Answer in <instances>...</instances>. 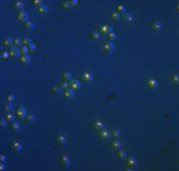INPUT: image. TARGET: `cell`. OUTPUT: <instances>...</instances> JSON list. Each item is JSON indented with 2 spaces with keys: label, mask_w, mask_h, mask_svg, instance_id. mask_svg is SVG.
<instances>
[{
  "label": "cell",
  "mask_w": 179,
  "mask_h": 171,
  "mask_svg": "<svg viewBox=\"0 0 179 171\" xmlns=\"http://www.w3.org/2000/svg\"><path fill=\"white\" fill-rule=\"evenodd\" d=\"M26 116H27V111H26V109L22 107V106H19L18 108L16 109V112H15V117H16V119L19 120V121H21V120H24V119H25Z\"/></svg>",
  "instance_id": "6da1fadb"
},
{
  "label": "cell",
  "mask_w": 179,
  "mask_h": 171,
  "mask_svg": "<svg viewBox=\"0 0 179 171\" xmlns=\"http://www.w3.org/2000/svg\"><path fill=\"white\" fill-rule=\"evenodd\" d=\"M112 31H113V28L110 27V26H107V25H103V26L99 27V28H98V32L100 34H103V35L110 34Z\"/></svg>",
  "instance_id": "7a4b0ae2"
},
{
  "label": "cell",
  "mask_w": 179,
  "mask_h": 171,
  "mask_svg": "<svg viewBox=\"0 0 179 171\" xmlns=\"http://www.w3.org/2000/svg\"><path fill=\"white\" fill-rule=\"evenodd\" d=\"M69 88L72 89V91L73 90H78L80 88V83L77 80H75V79H72L69 82Z\"/></svg>",
  "instance_id": "3957f363"
},
{
  "label": "cell",
  "mask_w": 179,
  "mask_h": 171,
  "mask_svg": "<svg viewBox=\"0 0 179 171\" xmlns=\"http://www.w3.org/2000/svg\"><path fill=\"white\" fill-rule=\"evenodd\" d=\"M17 19H18L19 22L25 24L26 22H28V20H29V16H28V14H26L25 12H18V14H17Z\"/></svg>",
  "instance_id": "277c9868"
},
{
  "label": "cell",
  "mask_w": 179,
  "mask_h": 171,
  "mask_svg": "<svg viewBox=\"0 0 179 171\" xmlns=\"http://www.w3.org/2000/svg\"><path fill=\"white\" fill-rule=\"evenodd\" d=\"M80 80L85 84H90L93 81V76L90 73H83L80 75Z\"/></svg>",
  "instance_id": "5b68a950"
},
{
  "label": "cell",
  "mask_w": 179,
  "mask_h": 171,
  "mask_svg": "<svg viewBox=\"0 0 179 171\" xmlns=\"http://www.w3.org/2000/svg\"><path fill=\"white\" fill-rule=\"evenodd\" d=\"M97 137L100 140H108V139L111 138V133L109 131H107V130H102L101 129V131H99L97 133Z\"/></svg>",
  "instance_id": "8992f818"
},
{
  "label": "cell",
  "mask_w": 179,
  "mask_h": 171,
  "mask_svg": "<svg viewBox=\"0 0 179 171\" xmlns=\"http://www.w3.org/2000/svg\"><path fill=\"white\" fill-rule=\"evenodd\" d=\"M60 164L63 168H68L70 166V160L66 155H62L60 157Z\"/></svg>",
  "instance_id": "52a82bcc"
},
{
  "label": "cell",
  "mask_w": 179,
  "mask_h": 171,
  "mask_svg": "<svg viewBox=\"0 0 179 171\" xmlns=\"http://www.w3.org/2000/svg\"><path fill=\"white\" fill-rule=\"evenodd\" d=\"M20 55V50H18L16 47H14V48H11L10 49V56L14 59H17Z\"/></svg>",
  "instance_id": "ba28073f"
},
{
  "label": "cell",
  "mask_w": 179,
  "mask_h": 171,
  "mask_svg": "<svg viewBox=\"0 0 179 171\" xmlns=\"http://www.w3.org/2000/svg\"><path fill=\"white\" fill-rule=\"evenodd\" d=\"M19 60H20V63H21L22 66H25V67L29 66L30 62H31V58L27 54H22L20 58H19Z\"/></svg>",
  "instance_id": "9c48e42d"
},
{
  "label": "cell",
  "mask_w": 179,
  "mask_h": 171,
  "mask_svg": "<svg viewBox=\"0 0 179 171\" xmlns=\"http://www.w3.org/2000/svg\"><path fill=\"white\" fill-rule=\"evenodd\" d=\"M147 86L150 89H155L158 86V82L154 79H148L147 80Z\"/></svg>",
  "instance_id": "30bf717a"
},
{
  "label": "cell",
  "mask_w": 179,
  "mask_h": 171,
  "mask_svg": "<svg viewBox=\"0 0 179 171\" xmlns=\"http://www.w3.org/2000/svg\"><path fill=\"white\" fill-rule=\"evenodd\" d=\"M125 163L126 164L130 166V167H135L136 165H137V163H136L135 159L134 158H132V157H128V158H126L125 159Z\"/></svg>",
  "instance_id": "8fae6325"
},
{
  "label": "cell",
  "mask_w": 179,
  "mask_h": 171,
  "mask_svg": "<svg viewBox=\"0 0 179 171\" xmlns=\"http://www.w3.org/2000/svg\"><path fill=\"white\" fill-rule=\"evenodd\" d=\"M10 148L14 152H18L21 150V144L17 142H13L10 144Z\"/></svg>",
  "instance_id": "7c38bea8"
},
{
  "label": "cell",
  "mask_w": 179,
  "mask_h": 171,
  "mask_svg": "<svg viewBox=\"0 0 179 171\" xmlns=\"http://www.w3.org/2000/svg\"><path fill=\"white\" fill-rule=\"evenodd\" d=\"M12 7H13V9L15 10V11L22 12V10H23V8H24V4L22 3L21 1H15V2H14V4L12 5Z\"/></svg>",
  "instance_id": "4fadbf2b"
},
{
  "label": "cell",
  "mask_w": 179,
  "mask_h": 171,
  "mask_svg": "<svg viewBox=\"0 0 179 171\" xmlns=\"http://www.w3.org/2000/svg\"><path fill=\"white\" fill-rule=\"evenodd\" d=\"M91 128L93 129V130H101L102 128H103V124L101 123V122H93L91 124Z\"/></svg>",
  "instance_id": "5bb4252c"
},
{
  "label": "cell",
  "mask_w": 179,
  "mask_h": 171,
  "mask_svg": "<svg viewBox=\"0 0 179 171\" xmlns=\"http://www.w3.org/2000/svg\"><path fill=\"white\" fill-rule=\"evenodd\" d=\"M150 28L152 31H158V30L161 29L162 25H161V23H159V22H152V23L150 24Z\"/></svg>",
  "instance_id": "9a60e30c"
},
{
  "label": "cell",
  "mask_w": 179,
  "mask_h": 171,
  "mask_svg": "<svg viewBox=\"0 0 179 171\" xmlns=\"http://www.w3.org/2000/svg\"><path fill=\"white\" fill-rule=\"evenodd\" d=\"M12 109H13V105H12L11 102H6V103H4V105H3V111H4L5 113L6 114L10 113V112L12 111Z\"/></svg>",
  "instance_id": "2e32d148"
},
{
  "label": "cell",
  "mask_w": 179,
  "mask_h": 171,
  "mask_svg": "<svg viewBox=\"0 0 179 171\" xmlns=\"http://www.w3.org/2000/svg\"><path fill=\"white\" fill-rule=\"evenodd\" d=\"M103 50L106 53H111L113 50H114V45L111 42H107L105 43L104 47H103Z\"/></svg>",
  "instance_id": "e0dca14e"
},
{
  "label": "cell",
  "mask_w": 179,
  "mask_h": 171,
  "mask_svg": "<svg viewBox=\"0 0 179 171\" xmlns=\"http://www.w3.org/2000/svg\"><path fill=\"white\" fill-rule=\"evenodd\" d=\"M55 142H56V144L59 145V146H65V144H66V139H65L63 136H57L55 138Z\"/></svg>",
  "instance_id": "ac0fdd59"
},
{
  "label": "cell",
  "mask_w": 179,
  "mask_h": 171,
  "mask_svg": "<svg viewBox=\"0 0 179 171\" xmlns=\"http://www.w3.org/2000/svg\"><path fill=\"white\" fill-rule=\"evenodd\" d=\"M121 19L124 22H127V23H130V22L132 21V17H131V15H130V14H128V13H124V14H122Z\"/></svg>",
  "instance_id": "d6986e66"
},
{
  "label": "cell",
  "mask_w": 179,
  "mask_h": 171,
  "mask_svg": "<svg viewBox=\"0 0 179 171\" xmlns=\"http://www.w3.org/2000/svg\"><path fill=\"white\" fill-rule=\"evenodd\" d=\"M110 146H111L112 149H118L121 146V142L119 141H117V140H114V141H113L110 143Z\"/></svg>",
  "instance_id": "ffe728a7"
},
{
  "label": "cell",
  "mask_w": 179,
  "mask_h": 171,
  "mask_svg": "<svg viewBox=\"0 0 179 171\" xmlns=\"http://www.w3.org/2000/svg\"><path fill=\"white\" fill-rule=\"evenodd\" d=\"M64 98L67 100H72L73 98V91L72 89H67L64 92Z\"/></svg>",
  "instance_id": "44dd1931"
},
{
  "label": "cell",
  "mask_w": 179,
  "mask_h": 171,
  "mask_svg": "<svg viewBox=\"0 0 179 171\" xmlns=\"http://www.w3.org/2000/svg\"><path fill=\"white\" fill-rule=\"evenodd\" d=\"M10 129L13 131V132H17L19 130V125L16 123V122H13L10 124Z\"/></svg>",
  "instance_id": "7402d4cb"
},
{
  "label": "cell",
  "mask_w": 179,
  "mask_h": 171,
  "mask_svg": "<svg viewBox=\"0 0 179 171\" xmlns=\"http://www.w3.org/2000/svg\"><path fill=\"white\" fill-rule=\"evenodd\" d=\"M60 6H61V8H63L64 10H67V11H69V10L72 9V6L70 4V1H62L61 4H60Z\"/></svg>",
  "instance_id": "603a6c76"
},
{
  "label": "cell",
  "mask_w": 179,
  "mask_h": 171,
  "mask_svg": "<svg viewBox=\"0 0 179 171\" xmlns=\"http://www.w3.org/2000/svg\"><path fill=\"white\" fill-rule=\"evenodd\" d=\"M116 157H117L119 160H125V159L127 158V154H126V152H125V151H123V150H119V151L116 153Z\"/></svg>",
  "instance_id": "cb8c5ba5"
},
{
  "label": "cell",
  "mask_w": 179,
  "mask_h": 171,
  "mask_svg": "<svg viewBox=\"0 0 179 171\" xmlns=\"http://www.w3.org/2000/svg\"><path fill=\"white\" fill-rule=\"evenodd\" d=\"M34 120H35V117H34L33 114H29V115H27V116L25 117V119H24L25 123H33Z\"/></svg>",
  "instance_id": "d4e9b609"
},
{
  "label": "cell",
  "mask_w": 179,
  "mask_h": 171,
  "mask_svg": "<svg viewBox=\"0 0 179 171\" xmlns=\"http://www.w3.org/2000/svg\"><path fill=\"white\" fill-rule=\"evenodd\" d=\"M37 12H38L40 14H47V12H48V8H47V6H45V5H42V6L38 7Z\"/></svg>",
  "instance_id": "484cf974"
},
{
  "label": "cell",
  "mask_w": 179,
  "mask_h": 171,
  "mask_svg": "<svg viewBox=\"0 0 179 171\" xmlns=\"http://www.w3.org/2000/svg\"><path fill=\"white\" fill-rule=\"evenodd\" d=\"M62 78L64 81H70V80H72V74L68 71H65L62 74Z\"/></svg>",
  "instance_id": "4316f807"
},
{
  "label": "cell",
  "mask_w": 179,
  "mask_h": 171,
  "mask_svg": "<svg viewBox=\"0 0 179 171\" xmlns=\"http://www.w3.org/2000/svg\"><path fill=\"white\" fill-rule=\"evenodd\" d=\"M24 28L26 29V30H33V24L32 23V22H26L25 24H24Z\"/></svg>",
  "instance_id": "83f0119b"
},
{
  "label": "cell",
  "mask_w": 179,
  "mask_h": 171,
  "mask_svg": "<svg viewBox=\"0 0 179 171\" xmlns=\"http://www.w3.org/2000/svg\"><path fill=\"white\" fill-rule=\"evenodd\" d=\"M91 38L93 39V40H98L99 39V37H100V33L97 31V30H94L93 31L92 33H91Z\"/></svg>",
  "instance_id": "f1b7e54d"
},
{
  "label": "cell",
  "mask_w": 179,
  "mask_h": 171,
  "mask_svg": "<svg viewBox=\"0 0 179 171\" xmlns=\"http://www.w3.org/2000/svg\"><path fill=\"white\" fill-rule=\"evenodd\" d=\"M59 87H60L61 89H63V90H67V89L69 88V83H68V81H63V82H61V83L59 84Z\"/></svg>",
  "instance_id": "f546056e"
},
{
  "label": "cell",
  "mask_w": 179,
  "mask_h": 171,
  "mask_svg": "<svg viewBox=\"0 0 179 171\" xmlns=\"http://www.w3.org/2000/svg\"><path fill=\"white\" fill-rule=\"evenodd\" d=\"M13 44H14V41H13L12 38L7 37V38L4 39V45H5V46H7V47H12Z\"/></svg>",
  "instance_id": "4dcf8cb0"
},
{
  "label": "cell",
  "mask_w": 179,
  "mask_h": 171,
  "mask_svg": "<svg viewBox=\"0 0 179 171\" xmlns=\"http://www.w3.org/2000/svg\"><path fill=\"white\" fill-rule=\"evenodd\" d=\"M111 18H112V20H114V21H117V20H120L121 15L118 14V13H113V14H111Z\"/></svg>",
  "instance_id": "1f68e13d"
},
{
  "label": "cell",
  "mask_w": 179,
  "mask_h": 171,
  "mask_svg": "<svg viewBox=\"0 0 179 171\" xmlns=\"http://www.w3.org/2000/svg\"><path fill=\"white\" fill-rule=\"evenodd\" d=\"M172 82L174 86H178L179 84V76L178 74H174L172 76Z\"/></svg>",
  "instance_id": "d6a6232c"
},
{
  "label": "cell",
  "mask_w": 179,
  "mask_h": 171,
  "mask_svg": "<svg viewBox=\"0 0 179 171\" xmlns=\"http://www.w3.org/2000/svg\"><path fill=\"white\" fill-rule=\"evenodd\" d=\"M0 57H1V59H2V60H7L8 58L10 57V53L8 52L7 50H3V51H1Z\"/></svg>",
  "instance_id": "836d02e7"
},
{
  "label": "cell",
  "mask_w": 179,
  "mask_h": 171,
  "mask_svg": "<svg viewBox=\"0 0 179 171\" xmlns=\"http://www.w3.org/2000/svg\"><path fill=\"white\" fill-rule=\"evenodd\" d=\"M22 39H20V38H16V39H15L14 40V46L15 47H16V48H20V47H22Z\"/></svg>",
  "instance_id": "e575fe53"
},
{
  "label": "cell",
  "mask_w": 179,
  "mask_h": 171,
  "mask_svg": "<svg viewBox=\"0 0 179 171\" xmlns=\"http://www.w3.org/2000/svg\"><path fill=\"white\" fill-rule=\"evenodd\" d=\"M111 136H113L114 139H117V138L120 136V131L117 130V129H114V130H112V132H111Z\"/></svg>",
  "instance_id": "d590c367"
},
{
  "label": "cell",
  "mask_w": 179,
  "mask_h": 171,
  "mask_svg": "<svg viewBox=\"0 0 179 171\" xmlns=\"http://www.w3.org/2000/svg\"><path fill=\"white\" fill-rule=\"evenodd\" d=\"M32 3H33V6H35V7H37V8L43 5V1H42V0H33Z\"/></svg>",
  "instance_id": "8d00e7d4"
},
{
  "label": "cell",
  "mask_w": 179,
  "mask_h": 171,
  "mask_svg": "<svg viewBox=\"0 0 179 171\" xmlns=\"http://www.w3.org/2000/svg\"><path fill=\"white\" fill-rule=\"evenodd\" d=\"M22 43L25 45V46H30L32 44V39L31 38H28V37H24L22 39Z\"/></svg>",
  "instance_id": "74e56055"
},
{
  "label": "cell",
  "mask_w": 179,
  "mask_h": 171,
  "mask_svg": "<svg viewBox=\"0 0 179 171\" xmlns=\"http://www.w3.org/2000/svg\"><path fill=\"white\" fill-rule=\"evenodd\" d=\"M5 119H6V121L9 122V123H13V122H15L14 121V115H13V114H10V113L6 114Z\"/></svg>",
  "instance_id": "f35d334b"
},
{
  "label": "cell",
  "mask_w": 179,
  "mask_h": 171,
  "mask_svg": "<svg viewBox=\"0 0 179 171\" xmlns=\"http://www.w3.org/2000/svg\"><path fill=\"white\" fill-rule=\"evenodd\" d=\"M51 91H52L53 94L57 95V94H59V93L61 92V88H60L59 86H53V87H52V89H51Z\"/></svg>",
  "instance_id": "ab89813d"
},
{
  "label": "cell",
  "mask_w": 179,
  "mask_h": 171,
  "mask_svg": "<svg viewBox=\"0 0 179 171\" xmlns=\"http://www.w3.org/2000/svg\"><path fill=\"white\" fill-rule=\"evenodd\" d=\"M114 39H115V34L114 32H111L110 34H108V40H109V42L112 43Z\"/></svg>",
  "instance_id": "60d3db41"
},
{
  "label": "cell",
  "mask_w": 179,
  "mask_h": 171,
  "mask_svg": "<svg viewBox=\"0 0 179 171\" xmlns=\"http://www.w3.org/2000/svg\"><path fill=\"white\" fill-rule=\"evenodd\" d=\"M116 10H117V13L119 14L125 13V7H124V6H117Z\"/></svg>",
  "instance_id": "b9f144b4"
},
{
  "label": "cell",
  "mask_w": 179,
  "mask_h": 171,
  "mask_svg": "<svg viewBox=\"0 0 179 171\" xmlns=\"http://www.w3.org/2000/svg\"><path fill=\"white\" fill-rule=\"evenodd\" d=\"M28 47H26V46H22L21 47V50H20V52H21L22 54H27V52H28Z\"/></svg>",
  "instance_id": "7bdbcfd3"
},
{
  "label": "cell",
  "mask_w": 179,
  "mask_h": 171,
  "mask_svg": "<svg viewBox=\"0 0 179 171\" xmlns=\"http://www.w3.org/2000/svg\"><path fill=\"white\" fill-rule=\"evenodd\" d=\"M28 49H29V51H31V52H34L36 50V47L33 44H31L30 46H28Z\"/></svg>",
  "instance_id": "ee69618b"
},
{
  "label": "cell",
  "mask_w": 179,
  "mask_h": 171,
  "mask_svg": "<svg viewBox=\"0 0 179 171\" xmlns=\"http://www.w3.org/2000/svg\"><path fill=\"white\" fill-rule=\"evenodd\" d=\"M6 123H7L6 119H1V120H0V128H6V125H7Z\"/></svg>",
  "instance_id": "f6af8a7d"
},
{
  "label": "cell",
  "mask_w": 179,
  "mask_h": 171,
  "mask_svg": "<svg viewBox=\"0 0 179 171\" xmlns=\"http://www.w3.org/2000/svg\"><path fill=\"white\" fill-rule=\"evenodd\" d=\"M7 101L8 102H11V103L14 102V101H15V96H14L13 94H9L7 96Z\"/></svg>",
  "instance_id": "bcb514c9"
},
{
  "label": "cell",
  "mask_w": 179,
  "mask_h": 171,
  "mask_svg": "<svg viewBox=\"0 0 179 171\" xmlns=\"http://www.w3.org/2000/svg\"><path fill=\"white\" fill-rule=\"evenodd\" d=\"M70 4H71V6H76L77 4H78V1H76V0H72V1H70Z\"/></svg>",
  "instance_id": "7dc6e473"
},
{
  "label": "cell",
  "mask_w": 179,
  "mask_h": 171,
  "mask_svg": "<svg viewBox=\"0 0 179 171\" xmlns=\"http://www.w3.org/2000/svg\"><path fill=\"white\" fill-rule=\"evenodd\" d=\"M0 170L1 171L5 170V165L3 164V163H1V164H0Z\"/></svg>",
  "instance_id": "c3c4849f"
},
{
  "label": "cell",
  "mask_w": 179,
  "mask_h": 171,
  "mask_svg": "<svg viewBox=\"0 0 179 171\" xmlns=\"http://www.w3.org/2000/svg\"><path fill=\"white\" fill-rule=\"evenodd\" d=\"M5 159H6V158H5L4 155H1V156H0V162H1V163H3V162L5 161Z\"/></svg>",
  "instance_id": "681fc988"
},
{
  "label": "cell",
  "mask_w": 179,
  "mask_h": 171,
  "mask_svg": "<svg viewBox=\"0 0 179 171\" xmlns=\"http://www.w3.org/2000/svg\"><path fill=\"white\" fill-rule=\"evenodd\" d=\"M175 9H176V11H179V5H178V3L175 5Z\"/></svg>",
  "instance_id": "f907efd6"
}]
</instances>
